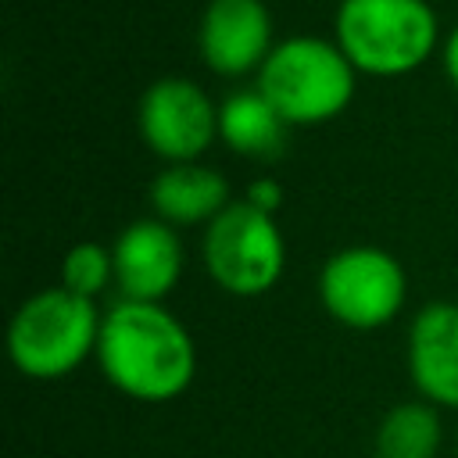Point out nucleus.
<instances>
[{"instance_id": "nucleus-5", "label": "nucleus", "mask_w": 458, "mask_h": 458, "mask_svg": "<svg viewBox=\"0 0 458 458\" xmlns=\"http://www.w3.org/2000/svg\"><path fill=\"white\" fill-rule=\"evenodd\" d=\"M204 265L211 279L233 297L268 293L286 268V243L276 215L250 200H233L204 233Z\"/></svg>"}, {"instance_id": "nucleus-1", "label": "nucleus", "mask_w": 458, "mask_h": 458, "mask_svg": "<svg viewBox=\"0 0 458 458\" xmlns=\"http://www.w3.org/2000/svg\"><path fill=\"white\" fill-rule=\"evenodd\" d=\"M97 361L111 386L136 401H172L197 372V347L186 326L157 301L122 297L100 318Z\"/></svg>"}, {"instance_id": "nucleus-13", "label": "nucleus", "mask_w": 458, "mask_h": 458, "mask_svg": "<svg viewBox=\"0 0 458 458\" xmlns=\"http://www.w3.org/2000/svg\"><path fill=\"white\" fill-rule=\"evenodd\" d=\"M376 458H437L440 419L422 401L394 404L376 429Z\"/></svg>"}, {"instance_id": "nucleus-11", "label": "nucleus", "mask_w": 458, "mask_h": 458, "mask_svg": "<svg viewBox=\"0 0 458 458\" xmlns=\"http://www.w3.org/2000/svg\"><path fill=\"white\" fill-rule=\"evenodd\" d=\"M150 204L157 218H165L168 225H197L218 218L233 200H229V182L215 168L197 161H179L154 179Z\"/></svg>"}, {"instance_id": "nucleus-16", "label": "nucleus", "mask_w": 458, "mask_h": 458, "mask_svg": "<svg viewBox=\"0 0 458 458\" xmlns=\"http://www.w3.org/2000/svg\"><path fill=\"white\" fill-rule=\"evenodd\" d=\"M444 68H447V79L458 86V29L444 43Z\"/></svg>"}, {"instance_id": "nucleus-9", "label": "nucleus", "mask_w": 458, "mask_h": 458, "mask_svg": "<svg viewBox=\"0 0 458 458\" xmlns=\"http://www.w3.org/2000/svg\"><path fill=\"white\" fill-rule=\"evenodd\" d=\"M272 43V21L261 0H211L200 18V54L218 75L261 68Z\"/></svg>"}, {"instance_id": "nucleus-2", "label": "nucleus", "mask_w": 458, "mask_h": 458, "mask_svg": "<svg viewBox=\"0 0 458 458\" xmlns=\"http://www.w3.org/2000/svg\"><path fill=\"white\" fill-rule=\"evenodd\" d=\"M100 315L89 297L64 286L32 293L11 318L7 351L21 376L61 379L97 354Z\"/></svg>"}, {"instance_id": "nucleus-4", "label": "nucleus", "mask_w": 458, "mask_h": 458, "mask_svg": "<svg viewBox=\"0 0 458 458\" xmlns=\"http://www.w3.org/2000/svg\"><path fill=\"white\" fill-rule=\"evenodd\" d=\"M437 43V14L426 0H340L336 47L358 72L404 75Z\"/></svg>"}, {"instance_id": "nucleus-6", "label": "nucleus", "mask_w": 458, "mask_h": 458, "mask_svg": "<svg viewBox=\"0 0 458 458\" xmlns=\"http://www.w3.org/2000/svg\"><path fill=\"white\" fill-rule=\"evenodd\" d=\"M404 268L383 247H344L318 276L326 311L351 329H379L397 318L404 304Z\"/></svg>"}, {"instance_id": "nucleus-8", "label": "nucleus", "mask_w": 458, "mask_h": 458, "mask_svg": "<svg viewBox=\"0 0 458 458\" xmlns=\"http://www.w3.org/2000/svg\"><path fill=\"white\" fill-rule=\"evenodd\" d=\"M114 279L129 301H161L182 272V243L165 218H136L111 247Z\"/></svg>"}, {"instance_id": "nucleus-7", "label": "nucleus", "mask_w": 458, "mask_h": 458, "mask_svg": "<svg viewBox=\"0 0 458 458\" xmlns=\"http://www.w3.org/2000/svg\"><path fill=\"white\" fill-rule=\"evenodd\" d=\"M140 132L168 165L200 157L218 136V111L190 79H157L140 100Z\"/></svg>"}, {"instance_id": "nucleus-12", "label": "nucleus", "mask_w": 458, "mask_h": 458, "mask_svg": "<svg viewBox=\"0 0 458 458\" xmlns=\"http://www.w3.org/2000/svg\"><path fill=\"white\" fill-rule=\"evenodd\" d=\"M286 118L261 89H240L218 107V136L243 157L272 161L286 147Z\"/></svg>"}, {"instance_id": "nucleus-3", "label": "nucleus", "mask_w": 458, "mask_h": 458, "mask_svg": "<svg viewBox=\"0 0 458 458\" xmlns=\"http://www.w3.org/2000/svg\"><path fill=\"white\" fill-rule=\"evenodd\" d=\"M354 64L336 43L293 36L268 50L258 68V89L290 125L336 118L354 97Z\"/></svg>"}, {"instance_id": "nucleus-14", "label": "nucleus", "mask_w": 458, "mask_h": 458, "mask_svg": "<svg viewBox=\"0 0 458 458\" xmlns=\"http://www.w3.org/2000/svg\"><path fill=\"white\" fill-rule=\"evenodd\" d=\"M111 276H114V254L104 243H93V240L75 243L61 261L64 290H72L79 297H89V301L111 283Z\"/></svg>"}, {"instance_id": "nucleus-15", "label": "nucleus", "mask_w": 458, "mask_h": 458, "mask_svg": "<svg viewBox=\"0 0 458 458\" xmlns=\"http://www.w3.org/2000/svg\"><path fill=\"white\" fill-rule=\"evenodd\" d=\"M243 200H250L254 208L276 215V211H279V200H283V186H279L276 179H258V182H250V190H247Z\"/></svg>"}, {"instance_id": "nucleus-10", "label": "nucleus", "mask_w": 458, "mask_h": 458, "mask_svg": "<svg viewBox=\"0 0 458 458\" xmlns=\"http://www.w3.org/2000/svg\"><path fill=\"white\" fill-rule=\"evenodd\" d=\"M408 369L426 401L458 408V304L433 301L411 318Z\"/></svg>"}]
</instances>
